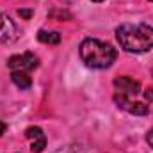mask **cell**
Listing matches in <instances>:
<instances>
[{"label":"cell","instance_id":"obj_2","mask_svg":"<svg viewBox=\"0 0 153 153\" xmlns=\"http://www.w3.org/2000/svg\"><path fill=\"white\" fill-rule=\"evenodd\" d=\"M78 55L82 62L91 70L111 68L117 57V50L111 43L100 41L96 38H85L78 46Z\"/></svg>","mask_w":153,"mask_h":153},{"label":"cell","instance_id":"obj_5","mask_svg":"<svg viewBox=\"0 0 153 153\" xmlns=\"http://www.w3.org/2000/svg\"><path fill=\"white\" fill-rule=\"evenodd\" d=\"M114 87H116V93H121V94H126V96H134V94L141 93V82L134 80L132 76H126V75L116 76Z\"/></svg>","mask_w":153,"mask_h":153},{"label":"cell","instance_id":"obj_6","mask_svg":"<svg viewBox=\"0 0 153 153\" xmlns=\"http://www.w3.org/2000/svg\"><path fill=\"white\" fill-rule=\"evenodd\" d=\"M18 38L16 23L5 13H0V43H13Z\"/></svg>","mask_w":153,"mask_h":153},{"label":"cell","instance_id":"obj_1","mask_svg":"<svg viewBox=\"0 0 153 153\" xmlns=\"http://www.w3.org/2000/svg\"><path fill=\"white\" fill-rule=\"evenodd\" d=\"M116 39L125 52L146 53L153 48V27L148 23H121L116 29Z\"/></svg>","mask_w":153,"mask_h":153},{"label":"cell","instance_id":"obj_10","mask_svg":"<svg viewBox=\"0 0 153 153\" xmlns=\"http://www.w3.org/2000/svg\"><path fill=\"white\" fill-rule=\"evenodd\" d=\"M18 14H20L23 20H30V16L34 14V11H32V9H18Z\"/></svg>","mask_w":153,"mask_h":153},{"label":"cell","instance_id":"obj_15","mask_svg":"<svg viewBox=\"0 0 153 153\" xmlns=\"http://www.w3.org/2000/svg\"><path fill=\"white\" fill-rule=\"evenodd\" d=\"M152 2H153V0H152Z\"/></svg>","mask_w":153,"mask_h":153},{"label":"cell","instance_id":"obj_13","mask_svg":"<svg viewBox=\"0 0 153 153\" xmlns=\"http://www.w3.org/2000/svg\"><path fill=\"white\" fill-rule=\"evenodd\" d=\"M5 130H7V125H5L4 121H0V137L5 134Z\"/></svg>","mask_w":153,"mask_h":153},{"label":"cell","instance_id":"obj_3","mask_svg":"<svg viewBox=\"0 0 153 153\" xmlns=\"http://www.w3.org/2000/svg\"><path fill=\"white\" fill-rule=\"evenodd\" d=\"M39 66V57L32 52H25L20 55H11L7 61V68L11 71H32Z\"/></svg>","mask_w":153,"mask_h":153},{"label":"cell","instance_id":"obj_7","mask_svg":"<svg viewBox=\"0 0 153 153\" xmlns=\"http://www.w3.org/2000/svg\"><path fill=\"white\" fill-rule=\"evenodd\" d=\"M25 137L30 139V150L32 153H41L46 148V135L41 126H29L25 130Z\"/></svg>","mask_w":153,"mask_h":153},{"label":"cell","instance_id":"obj_4","mask_svg":"<svg viewBox=\"0 0 153 153\" xmlns=\"http://www.w3.org/2000/svg\"><path fill=\"white\" fill-rule=\"evenodd\" d=\"M114 103L125 112L134 116H148L150 114V107L143 102H135L132 100V96H126V94H121V93H116L114 94Z\"/></svg>","mask_w":153,"mask_h":153},{"label":"cell","instance_id":"obj_12","mask_svg":"<svg viewBox=\"0 0 153 153\" xmlns=\"http://www.w3.org/2000/svg\"><path fill=\"white\" fill-rule=\"evenodd\" d=\"M144 98H146L148 102H153V89H146V93H144Z\"/></svg>","mask_w":153,"mask_h":153},{"label":"cell","instance_id":"obj_8","mask_svg":"<svg viewBox=\"0 0 153 153\" xmlns=\"http://www.w3.org/2000/svg\"><path fill=\"white\" fill-rule=\"evenodd\" d=\"M11 80L20 89H29L32 85V76L29 71H11Z\"/></svg>","mask_w":153,"mask_h":153},{"label":"cell","instance_id":"obj_14","mask_svg":"<svg viewBox=\"0 0 153 153\" xmlns=\"http://www.w3.org/2000/svg\"><path fill=\"white\" fill-rule=\"evenodd\" d=\"M91 2H96V4H100V2H105V0H91Z\"/></svg>","mask_w":153,"mask_h":153},{"label":"cell","instance_id":"obj_9","mask_svg":"<svg viewBox=\"0 0 153 153\" xmlns=\"http://www.w3.org/2000/svg\"><path fill=\"white\" fill-rule=\"evenodd\" d=\"M38 41L45 43V45H59L61 43V34L55 32V30H39Z\"/></svg>","mask_w":153,"mask_h":153},{"label":"cell","instance_id":"obj_11","mask_svg":"<svg viewBox=\"0 0 153 153\" xmlns=\"http://www.w3.org/2000/svg\"><path fill=\"white\" fill-rule=\"evenodd\" d=\"M146 143H148V144L153 148V128L148 132V134H146Z\"/></svg>","mask_w":153,"mask_h":153}]
</instances>
